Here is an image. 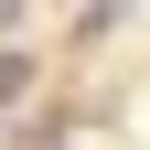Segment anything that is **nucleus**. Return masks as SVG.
Here are the masks:
<instances>
[{
	"label": "nucleus",
	"mask_w": 150,
	"mask_h": 150,
	"mask_svg": "<svg viewBox=\"0 0 150 150\" xmlns=\"http://www.w3.org/2000/svg\"><path fill=\"white\" fill-rule=\"evenodd\" d=\"M32 97V54H0V107H22Z\"/></svg>",
	"instance_id": "f257e3e1"
}]
</instances>
